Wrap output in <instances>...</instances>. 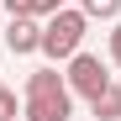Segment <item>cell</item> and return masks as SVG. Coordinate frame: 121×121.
<instances>
[{"label": "cell", "mask_w": 121, "mask_h": 121, "mask_svg": "<svg viewBox=\"0 0 121 121\" xmlns=\"http://www.w3.org/2000/svg\"><path fill=\"white\" fill-rule=\"evenodd\" d=\"M26 121H69L74 116V90L58 69H37L26 74V105H21Z\"/></svg>", "instance_id": "6da1fadb"}, {"label": "cell", "mask_w": 121, "mask_h": 121, "mask_svg": "<svg viewBox=\"0 0 121 121\" xmlns=\"http://www.w3.org/2000/svg\"><path fill=\"white\" fill-rule=\"evenodd\" d=\"M84 32H90V16L79 11V5L53 11L48 21H42V53L53 58V63H69V58L84 48Z\"/></svg>", "instance_id": "7a4b0ae2"}, {"label": "cell", "mask_w": 121, "mask_h": 121, "mask_svg": "<svg viewBox=\"0 0 121 121\" xmlns=\"http://www.w3.org/2000/svg\"><path fill=\"white\" fill-rule=\"evenodd\" d=\"M63 79H69V90H74V95H84V100H95L100 90L111 84V63L79 48V53L69 58V74H63Z\"/></svg>", "instance_id": "3957f363"}, {"label": "cell", "mask_w": 121, "mask_h": 121, "mask_svg": "<svg viewBox=\"0 0 121 121\" xmlns=\"http://www.w3.org/2000/svg\"><path fill=\"white\" fill-rule=\"evenodd\" d=\"M5 48L16 58L42 53V21H37V16H11V21H5Z\"/></svg>", "instance_id": "277c9868"}, {"label": "cell", "mask_w": 121, "mask_h": 121, "mask_svg": "<svg viewBox=\"0 0 121 121\" xmlns=\"http://www.w3.org/2000/svg\"><path fill=\"white\" fill-rule=\"evenodd\" d=\"M90 116H95V121H121V84H116V79L90 100Z\"/></svg>", "instance_id": "5b68a950"}, {"label": "cell", "mask_w": 121, "mask_h": 121, "mask_svg": "<svg viewBox=\"0 0 121 121\" xmlns=\"http://www.w3.org/2000/svg\"><path fill=\"white\" fill-rule=\"evenodd\" d=\"M79 11H84L90 21H116V16H121V0H79Z\"/></svg>", "instance_id": "8992f818"}, {"label": "cell", "mask_w": 121, "mask_h": 121, "mask_svg": "<svg viewBox=\"0 0 121 121\" xmlns=\"http://www.w3.org/2000/svg\"><path fill=\"white\" fill-rule=\"evenodd\" d=\"M16 116H21V105H16V95L0 84V121H16Z\"/></svg>", "instance_id": "52a82bcc"}, {"label": "cell", "mask_w": 121, "mask_h": 121, "mask_svg": "<svg viewBox=\"0 0 121 121\" xmlns=\"http://www.w3.org/2000/svg\"><path fill=\"white\" fill-rule=\"evenodd\" d=\"M53 11H63V0H32V16H37V21H48Z\"/></svg>", "instance_id": "ba28073f"}, {"label": "cell", "mask_w": 121, "mask_h": 121, "mask_svg": "<svg viewBox=\"0 0 121 121\" xmlns=\"http://www.w3.org/2000/svg\"><path fill=\"white\" fill-rule=\"evenodd\" d=\"M5 5V16H32V0H0Z\"/></svg>", "instance_id": "9c48e42d"}, {"label": "cell", "mask_w": 121, "mask_h": 121, "mask_svg": "<svg viewBox=\"0 0 121 121\" xmlns=\"http://www.w3.org/2000/svg\"><path fill=\"white\" fill-rule=\"evenodd\" d=\"M111 63H116V69H121V21H116V26H111Z\"/></svg>", "instance_id": "30bf717a"}]
</instances>
